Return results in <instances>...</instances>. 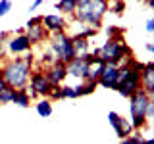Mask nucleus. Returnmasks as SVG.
I'll use <instances>...</instances> for the list:
<instances>
[{
    "mask_svg": "<svg viewBox=\"0 0 154 144\" xmlns=\"http://www.w3.org/2000/svg\"><path fill=\"white\" fill-rule=\"evenodd\" d=\"M141 90L148 98H154V62H146L141 71Z\"/></svg>",
    "mask_w": 154,
    "mask_h": 144,
    "instance_id": "nucleus-8",
    "label": "nucleus"
},
{
    "mask_svg": "<svg viewBox=\"0 0 154 144\" xmlns=\"http://www.w3.org/2000/svg\"><path fill=\"white\" fill-rule=\"evenodd\" d=\"M73 27H75V33L71 37H79V38H87L89 40L91 37H94L98 31H94L93 27H89V25H85V23H79V21H75L73 23Z\"/></svg>",
    "mask_w": 154,
    "mask_h": 144,
    "instance_id": "nucleus-15",
    "label": "nucleus"
},
{
    "mask_svg": "<svg viewBox=\"0 0 154 144\" xmlns=\"http://www.w3.org/2000/svg\"><path fill=\"white\" fill-rule=\"evenodd\" d=\"M119 144H127V140H125V138H123V140H119Z\"/></svg>",
    "mask_w": 154,
    "mask_h": 144,
    "instance_id": "nucleus-34",
    "label": "nucleus"
},
{
    "mask_svg": "<svg viewBox=\"0 0 154 144\" xmlns=\"http://www.w3.org/2000/svg\"><path fill=\"white\" fill-rule=\"evenodd\" d=\"M141 144H154V138H144Z\"/></svg>",
    "mask_w": 154,
    "mask_h": 144,
    "instance_id": "nucleus-32",
    "label": "nucleus"
},
{
    "mask_svg": "<svg viewBox=\"0 0 154 144\" xmlns=\"http://www.w3.org/2000/svg\"><path fill=\"white\" fill-rule=\"evenodd\" d=\"M42 73H45L46 81L52 86H62V85H64V81H66V77H67V73H66V64H62V62H58V64L50 65V67H46Z\"/></svg>",
    "mask_w": 154,
    "mask_h": 144,
    "instance_id": "nucleus-9",
    "label": "nucleus"
},
{
    "mask_svg": "<svg viewBox=\"0 0 154 144\" xmlns=\"http://www.w3.org/2000/svg\"><path fill=\"white\" fill-rule=\"evenodd\" d=\"M91 54L98 58V60H102L104 64H112L118 67L123 62V58L133 56V50L127 46L123 37H118V38H106L104 44L100 48H94Z\"/></svg>",
    "mask_w": 154,
    "mask_h": 144,
    "instance_id": "nucleus-3",
    "label": "nucleus"
},
{
    "mask_svg": "<svg viewBox=\"0 0 154 144\" xmlns=\"http://www.w3.org/2000/svg\"><path fill=\"white\" fill-rule=\"evenodd\" d=\"M144 48H146V52H154V44H152V42H146Z\"/></svg>",
    "mask_w": 154,
    "mask_h": 144,
    "instance_id": "nucleus-31",
    "label": "nucleus"
},
{
    "mask_svg": "<svg viewBox=\"0 0 154 144\" xmlns=\"http://www.w3.org/2000/svg\"><path fill=\"white\" fill-rule=\"evenodd\" d=\"M152 98H148L143 90H137L131 98H129V112H131V127L133 131H143L148 125L146 117H144V112H146V106Z\"/></svg>",
    "mask_w": 154,
    "mask_h": 144,
    "instance_id": "nucleus-4",
    "label": "nucleus"
},
{
    "mask_svg": "<svg viewBox=\"0 0 154 144\" xmlns=\"http://www.w3.org/2000/svg\"><path fill=\"white\" fill-rule=\"evenodd\" d=\"M14 92H16V88H12V86H6V88L0 90V106H4V104H12Z\"/></svg>",
    "mask_w": 154,
    "mask_h": 144,
    "instance_id": "nucleus-21",
    "label": "nucleus"
},
{
    "mask_svg": "<svg viewBox=\"0 0 154 144\" xmlns=\"http://www.w3.org/2000/svg\"><path fill=\"white\" fill-rule=\"evenodd\" d=\"M6 48H8V54H14V56H21V54H27L29 50H33L31 42H29V38L25 35L21 37H14L6 42Z\"/></svg>",
    "mask_w": 154,
    "mask_h": 144,
    "instance_id": "nucleus-10",
    "label": "nucleus"
},
{
    "mask_svg": "<svg viewBox=\"0 0 154 144\" xmlns=\"http://www.w3.org/2000/svg\"><path fill=\"white\" fill-rule=\"evenodd\" d=\"M12 104L19 106V108H29V106H31V98H29V94H27L25 86H23V88H17L16 92H14Z\"/></svg>",
    "mask_w": 154,
    "mask_h": 144,
    "instance_id": "nucleus-16",
    "label": "nucleus"
},
{
    "mask_svg": "<svg viewBox=\"0 0 154 144\" xmlns=\"http://www.w3.org/2000/svg\"><path fill=\"white\" fill-rule=\"evenodd\" d=\"M41 4H42V0H37V2H33L31 6H29V12H35V10L41 6Z\"/></svg>",
    "mask_w": 154,
    "mask_h": 144,
    "instance_id": "nucleus-30",
    "label": "nucleus"
},
{
    "mask_svg": "<svg viewBox=\"0 0 154 144\" xmlns=\"http://www.w3.org/2000/svg\"><path fill=\"white\" fill-rule=\"evenodd\" d=\"M67 19L60 14H48V16H42V27L46 29L48 35H54V33H64L67 31Z\"/></svg>",
    "mask_w": 154,
    "mask_h": 144,
    "instance_id": "nucleus-5",
    "label": "nucleus"
},
{
    "mask_svg": "<svg viewBox=\"0 0 154 144\" xmlns=\"http://www.w3.org/2000/svg\"><path fill=\"white\" fill-rule=\"evenodd\" d=\"M62 98H77L75 88L69 85H62Z\"/></svg>",
    "mask_w": 154,
    "mask_h": 144,
    "instance_id": "nucleus-25",
    "label": "nucleus"
},
{
    "mask_svg": "<svg viewBox=\"0 0 154 144\" xmlns=\"http://www.w3.org/2000/svg\"><path fill=\"white\" fill-rule=\"evenodd\" d=\"M89 62H91V54L81 56V58H73V60L66 65V73L69 77H75V79H85Z\"/></svg>",
    "mask_w": 154,
    "mask_h": 144,
    "instance_id": "nucleus-7",
    "label": "nucleus"
},
{
    "mask_svg": "<svg viewBox=\"0 0 154 144\" xmlns=\"http://www.w3.org/2000/svg\"><path fill=\"white\" fill-rule=\"evenodd\" d=\"M25 37L29 38L31 46H35V44H41V42L46 40V38H48V33H46V29L42 27V25H37V27L25 29Z\"/></svg>",
    "mask_w": 154,
    "mask_h": 144,
    "instance_id": "nucleus-13",
    "label": "nucleus"
},
{
    "mask_svg": "<svg viewBox=\"0 0 154 144\" xmlns=\"http://www.w3.org/2000/svg\"><path fill=\"white\" fill-rule=\"evenodd\" d=\"M106 12H108V2L106 0H77V8L71 19L93 27L94 31H100L102 17Z\"/></svg>",
    "mask_w": 154,
    "mask_h": 144,
    "instance_id": "nucleus-1",
    "label": "nucleus"
},
{
    "mask_svg": "<svg viewBox=\"0 0 154 144\" xmlns=\"http://www.w3.org/2000/svg\"><path fill=\"white\" fill-rule=\"evenodd\" d=\"M35 108H37V113L41 115V117H50L52 115V102L46 100V98H41L35 104Z\"/></svg>",
    "mask_w": 154,
    "mask_h": 144,
    "instance_id": "nucleus-19",
    "label": "nucleus"
},
{
    "mask_svg": "<svg viewBox=\"0 0 154 144\" xmlns=\"http://www.w3.org/2000/svg\"><path fill=\"white\" fill-rule=\"evenodd\" d=\"M144 117H146V121L150 123V119L154 117V98L148 102V106H146V112H144Z\"/></svg>",
    "mask_w": 154,
    "mask_h": 144,
    "instance_id": "nucleus-27",
    "label": "nucleus"
},
{
    "mask_svg": "<svg viewBox=\"0 0 154 144\" xmlns=\"http://www.w3.org/2000/svg\"><path fill=\"white\" fill-rule=\"evenodd\" d=\"M108 121H110V125L114 127L116 134H118L122 140H123V138H127L131 133H135L133 127H131V123H129V119H123L118 112H110L108 113Z\"/></svg>",
    "mask_w": 154,
    "mask_h": 144,
    "instance_id": "nucleus-6",
    "label": "nucleus"
},
{
    "mask_svg": "<svg viewBox=\"0 0 154 144\" xmlns=\"http://www.w3.org/2000/svg\"><path fill=\"white\" fill-rule=\"evenodd\" d=\"M108 12L116 14V16H122L125 12V2H119V0H110L108 2Z\"/></svg>",
    "mask_w": 154,
    "mask_h": 144,
    "instance_id": "nucleus-22",
    "label": "nucleus"
},
{
    "mask_svg": "<svg viewBox=\"0 0 154 144\" xmlns=\"http://www.w3.org/2000/svg\"><path fill=\"white\" fill-rule=\"evenodd\" d=\"M10 10H12V2H10V0H2V2H0V17L6 16Z\"/></svg>",
    "mask_w": 154,
    "mask_h": 144,
    "instance_id": "nucleus-26",
    "label": "nucleus"
},
{
    "mask_svg": "<svg viewBox=\"0 0 154 144\" xmlns=\"http://www.w3.org/2000/svg\"><path fill=\"white\" fill-rule=\"evenodd\" d=\"M46 100H62V86H50V90H48L46 94Z\"/></svg>",
    "mask_w": 154,
    "mask_h": 144,
    "instance_id": "nucleus-24",
    "label": "nucleus"
},
{
    "mask_svg": "<svg viewBox=\"0 0 154 144\" xmlns=\"http://www.w3.org/2000/svg\"><path fill=\"white\" fill-rule=\"evenodd\" d=\"M2 88H6V83H4V79H2V75H0V90Z\"/></svg>",
    "mask_w": 154,
    "mask_h": 144,
    "instance_id": "nucleus-33",
    "label": "nucleus"
},
{
    "mask_svg": "<svg viewBox=\"0 0 154 144\" xmlns=\"http://www.w3.org/2000/svg\"><path fill=\"white\" fill-rule=\"evenodd\" d=\"M102 67H104V62L91 54V62H89V65H87V75H85L83 81L98 83V77H100V73H102Z\"/></svg>",
    "mask_w": 154,
    "mask_h": 144,
    "instance_id": "nucleus-12",
    "label": "nucleus"
},
{
    "mask_svg": "<svg viewBox=\"0 0 154 144\" xmlns=\"http://www.w3.org/2000/svg\"><path fill=\"white\" fill-rule=\"evenodd\" d=\"M135 60V58H133ZM131 60V62H133ZM131 62H129V64H131ZM129 64H122V65H118V75H116V85H122V83H125V81L129 79V77H131V65Z\"/></svg>",
    "mask_w": 154,
    "mask_h": 144,
    "instance_id": "nucleus-18",
    "label": "nucleus"
},
{
    "mask_svg": "<svg viewBox=\"0 0 154 144\" xmlns=\"http://www.w3.org/2000/svg\"><path fill=\"white\" fill-rule=\"evenodd\" d=\"M144 29H146V33H154V19L152 17L146 21V27H144Z\"/></svg>",
    "mask_w": 154,
    "mask_h": 144,
    "instance_id": "nucleus-29",
    "label": "nucleus"
},
{
    "mask_svg": "<svg viewBox=\"0 0 154 144\" xmlns=\"http://www.w3.org/2000/svg\"><path fill=\"white\" fill-rule=\"evenodd\" d=\"M116 75H118V67L112 65V64H104L102 67V73L98 77V83L96 85H102L106 88H118V85H116Z\"/></svg>",
    "mask_w": 154,
    "mask_h": 144,
    "instance_id": "nucleus-11",
    "label": "nucleus"
},
{
    "mask_svg": "<svg viewBox=\"0 0 154 144\" xmlns=\"http://www.w3.org/2000/svg\"><path fill=\"white\" fill-rule=\"evenodd\" d=\"M75 88V94H77V98L79 96H87V94H93L94 90H96V83H89V81H83L81 85H77L73 86Z\"/></svg>",
    "mask_w": 154,
    "mask_h": 144,
    "instance_id": "nucleus-20",
    "label": "nucleus"
},
{
    "mask_svg": "<svg viewBox=\"0 0 154 144\" xmlns=\"http://www.w3.org/2000/svg\"><path fill=\"white\" fill-rule=\"evenodd\" d=\"M71 46H73L75 58H81V56H87V54H91V42L87 40V38L71 37Z\"/></svg>",
    "mask_w": 154,
    "mask_h": 144,
    "instance_id": "nucleus-14",
    "label": "nucleus"
},
{
    "mask_svg": "<svg viewBox=\"0 0 154 144\" xmlns=\"http://www.w3.org/2000/svg\"><path fill=\"white\" fill-rule=\"evenodd\" d=\"M37 25H42V16H35V17H31V19L27 21L25 29H31V27H37Z\"/></svg>",
    "mask_w": 154,
    "mask_h": 144,
    "instance_id": "nucleus-28",
    "label": "nucleus"
},
{
    "mask_svg": "<svg viewBox=\"0 0 154 144\" xmlns=\"http://www.w3.org/2000/svg\"><path fill=\"white\" fill-rule=\"evenodd\" d=\"M0 75H2L6 86L12 88H23L29 83L31 77V64H27L23 58H12L8 62L0 64Z\"/></svg>",
    "mask_w": 154,
    "mask_h": 144,
    "instance_id": "nucleus-2",
    "label": "nucleus"
},
{
    "mask_svg": "<svg viewBox=\"0 0 154 144\" xmlns=\"http://www.w3.org/2000/svg\"><path fill=\"white\" fill-rule=\"evenodd\" d=\"M58 12H62L60 16H73V12H75V8H77V0H62V2H56L54 4Z\"/></svg>",
    "mask_w": 154,
    "mask_h": 144,
    "instance_id": "nucleus-17",
    "label": "nucleus"
},
{
    "mask_svg": "<svg viewBox=\"0 0 154 144\" xmlns=\"http://www.w3.org/2000/svg\"><path fill=\"white\" fill-rule=\"evenodd\" d=\"M123 33H125V29L118 27V25H108V27H106V37H108V38H118V37H123Z\"/></svg>",
    "mask_w": 154,
    "mask_h": 144,
    "instance_id": "nucleus-23",
    "label": "nucleus"
}]
</instances>
